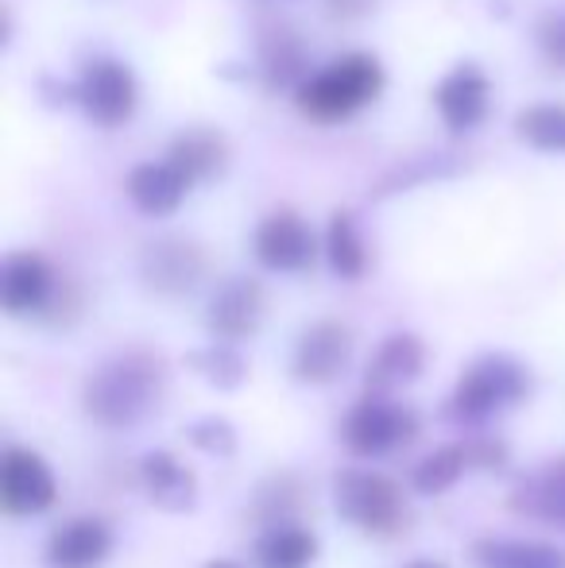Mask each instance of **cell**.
Here are the masks:
<instances>
[{"label": "cell", "mask_w": 565, "mask_h": 568, "mask_svg": "<svg viewBox=\"0 0 565 568\" xmlns=\"http://www.w3.org/2000/svg\"><path fill=\"white\" fill-rule=\"evenodd\" d=\"M167 364L159 352L129 348L98 364L82 383V410L105 429H132L163 403Z\"/></svg>", "instance_id": "1"}, {"label": "cell", "mask_w": 565, "mask_h": 568, "mask_svg": "<svg viewBox=\"0 0 565 568\" xmlns=\"http://www.w3.org/2000/svg\"><path fill=\"white\" fill-rule=\"evenodd\" d=\"M384 67L376 54L349 51L333 59L330 67L314 70L306 82L294 90V105L314 124H337V120L356 116L361 109L376 105L384 93Z\"/></svg>", "instance_id": "2"}, {"label": "cell", "mask_w": 565, "mask_h": 568, "mask_svg": "<svg viewBox=\"0 0 565 568\" xmlns=\"http://www.w3.org/2000/svg\"><path fill=\"white\" fill-rule=\"evenodd\" d=\"M531 383L535 379H531L527 364H519L515 356H504V352H492V356L473 359L461 372L442 414L450 422H457V426H481L492 414L519 406L531 395Z\"/></svg>", "instance_id": "3"}, {"label": "cell", "mask_w": 565, "mask_h": 568, "mask_svg": "<svg viewBox=\"0 0 565 568\" xmlns=\"http://www.w3.org/2000/svg\"><path fill=\"white\" fill-rule=\"evenodd\" d=\"M333 507L349 526L369 538H400L411 530V507L403 487L384 471L345 468L333 476Z\"/></svg>", "instance_id": "4"}, {"label": "cell", "mask_w": 565, "mask_h": 568, "mask_svg": "<svg viewBox=\"0 0 565 568\" xmlns=\"http://www.w3.org/2000/svg\"><path fill=\"white\" fill-rule=\"evenodd\" d=\"M423 429L415 406L395 403L392 395H364L353 410L341 418V445L353 456H392L400 449H407L411 442Z\"/></svg>", "instance_id": "5"}, {"label": "cell", "mask_w": 565, "mask_h": 568, "mask_svg": "<svg viewBox=\"0 0 565 568\" xmlns=\"http://www.w3.org/2000/svg\"><path fill=\"white\" fill-rule=\"evenodd\" d=\"M74 105L98 128H124L140 109V82L129 62L98 54L82 67L74 82Z\"/></svg>", "instance_id": "6"}, {"label": "cell", "mask_w": 565, "mask_h": 568, "mask_svg": "<svg viewBox=\"0 0 565 568\" xmlns=\"http://www.w3.org/2000/svg\"><path fill=\"white\" fill-rule=\"evenodd\" d=\"M353 329L337 317H322V322L306 325L294 341L291 352V375L306 387H330L345 375L349 359H353Z\"/></svg>", "instance_id": "7"}, {"label": "cell", "mask_w": 565, "mask_h": 568, "mask_svg": "<svg viewBox=\"0 0 565 568\" xmlns=\"http://www.w3.org/2000/svg\"><path fill=\"white\" fill-rule=\"evenodd\" d=\"M62 283L47 255L39 252H8L0 263V306L8 317H47L59 298Z\"/></svg>", "instance_id": "8"}, {"label": "cell", "mask_w": 565, "mask_h": 568, "mask_svg": "<svg viewBox=\"0 0 565 568\" xmlns=\"http://www.w3.org/2000/svg\"><path fill=\"white\" fill-rule=\"evenodd\" d=\"M205 275V252L186 236H159L140 252V283L159 298H182Z\"/></svg>", "instance_id": "9"}, {"label": "cell", "mask_w": 565, "mask_h": 568, "mask_svg": "<svg viewBox=\"0 0 565 568\" xmlns=\"http://www.w3.org/2000/svg\"><path fill=\"white\" fill-rule=\"evenodd\" d=\"M264 314H268L264 286L249 275H233L205 302V329H210L213 341L241 344L256 337L260 325H264Z\"/></svg>", "instance_id": "10"}, {"label": "cell", "mask_w": 565, "mask_h": 568, "mask_svg": "<svg viewBox=\"0 0 565 568\" xmlns=\"http://www.w3.org/2000/svg\"><path fill=\"white\" fill-rule=\"evenodd\" d=\"M59 499V484L54 471L36 449H20L12 445L0 456V507L12 518L43 515L51 503Z\"/></svg>", "instance_id": "11"}, {"label": "cell", "mask_w": 565, "mask_h": 568, "mask_svg": "<svg viewBox=\"0 0 565 568\" xmlns=\"http://www.w3.org/2000/svg\"><path fill=\"white\" fill-rule=\"evenodd\" d=\"M252 252H256L260 267L280 271V275H299L314 263L317 236L294 210H272L256 225Z\"/></svg>", "instance_id": "12"}, {"label": "cell", "mask_w": 565, "mask_h": 568, "mask_svg": "<svg viewBox=\"0 0 565 568\" xmlns=\"http://www.w3.org/2000/svg\"><path fill=\"white\" fill-rule=\"evenodd\" d=\"M488 105H492V82L473 62L453 67L434 90L437 116H442L445 128H453V132H473V128L488 116Z\"/></svg>", "instance_id": "13"}, {"label": "cell", "mask_w": 565, "mask_h": 568, "mask_svg": "<svg viewBox=\"0 0 565 568\" xmlns=\"http://www.w3.org/2000/svg\"><path fill=\"white\" fill-rule=\"evenodd\" d=\"M113 554V530L105 518H74L62 523L59 530L47 538L43 565L47 568H101Z\"/></svg>", "instance_id": "14"}, {"label": "cell", "mask_w": 565, "mask_h": 568, "mask_svg": "<svg viewBox=\"0 0 565 568\" xmlns=\"http://www.w3.org/2000/svg\"><path fill=\"white\" fill-rule=\"evenodd\" d=\"M507 507L519 518L554 526L565 534V453L546 460L543 468L527 471L507 495Z\"/></svg>", "instance_id": "15"}, {"label": "cell", "mask_w": 565, "mask_h": 568, "mask_svg": "<svg viewBox=\"0 0 565 568\" xmlns=\"http://www.w3.org/2000/svg\"><path fill=\"white\" fill-rule=\"evenodd\" d=\"M426 367V344L415 333H392L380 341L364 367V395H395L400 387L415 383Z\"/></svg>", "instance_id": "16"}, {"label": "cell", "mask_w": 565, "mask_h": 568, "mask_svg": "<svg viewBox=\"0 0 565 568\" xmlns=\"http://www.w3.org/2000/svg\"><path fill=\"white\" fill-rule=\"evenodd\" d=\"M140 487L148 495V503H155L159 510H171V515H186L198 503V476L194 468L179 460L167 449H151L137 468Z\"/></svg>", "instance_id": "17"}, {"label": "cell", "mask_w": 565, "mask_h": 568, "mask_svg": "<svg viewBox=\"0 0 565 568\" xmlns=\"http://www.w3.org/2000/svg\"><path fill=\"white\" fill-rule=\"evenodd\" d=\"M190 186L194 182L171 159H163V163H140L129 174V182H124V194H129V202L137 205L143 217H171L186 202Z\"/></svg>", "instance_id": "18"}, {"label": "cell", "mask_w": 565, "mask_h": 568, "mask_svg": "<svg viewBox=\"0 0 565 568\" xmlns=\"http://www.w3.org/2000/svg\"><path fill=\"white\" fill-rule=\"evenodd\" d=\"M167 159H171L190 182H210L229 166V140L218 128H186V132L171 140Z\"/></svg>", "instance_id": "19"}, {"label": "cell", "mask_w": 565, "mask_h": 568, "mask_svg": "<svg viewBox=\"0 0 565 568\" xmlns=\"http://www.w3.org/2000/svg\"><path fill=\"white\" fill-rule=\"evenodd\" d=\"M473 568H565V549L551 541H519V538H476L468 546Z\"/></svg>", "instance_id": "20"}, {"label": "cell", "mask_w": 565, "mask_h": 568, "mask_svg": "<svg viewBox=\"0 0 565 568\" xmlns=\"http://www.w3.org/2000/svg\"><path fill=\"white\" fill-rule=\"evenodd\" d=\"M252 561L256 568H310L317 561V538L299 523L268 526L252 546Z\"/></svg>", "instance_id": "21"}, {"label": "cell", "mask_w": 565, "mask_h": 568, "mask_svg": "<svg viewBox=\"0 0 565 568\" xmlns=\"http://www.w3.org/2000/svg\"><path fill=\"white\" fill-rule=\"evenodd\" d=\"M260 74H264L268 90H299L310 78L306 47L294 31H268L260 43Z\"/></svg>", "instance_id": "22"}, {"label": "cell", "mask_w": 565, "mask_h": 568, "mask_svg": "<svg viewBox=\"0 0 565 568\" xmlns=\"http://www.w3.org/2000/svg\"><path fill=\"white\" fill-rule=\"evenodd\" d=\"M325 260H330L333 275L349 278V283L369 271V244H364L356 217L349 210H337L325 225Z\"/></svg>", "instance_id": "23"}, {"label": "cell", "mask_w": 565, "mask_h": 568, "mask_svg": "<svg viewBox=\"0 0 565 568\" xmlns=\"http://www.w3.org/2000/svg\"><path fill=\"white\" fill-rule=\"evenodd\" d=\"M302 507H306V484L294 471H280V476H268L256 487V495L249 503V518L280 526V523H294Z\"/></svg>", "instance_id": "24"}, {"label": "cell", "mask_w": 565, "mask_h": 568, "mask_svg": "<svg viewBox=\"0 0 565 568\" xmlns=\"http://www.w3.org/2000/svg\"><path fill=\"white\" fill-rule=\"evenodd\" d=\"M186 367L194 375H202V379L218 390H236L249 379V364H244V356L236 352V344H229V341H213V344H205V348L186 352Z\"/></svg>", "instance_id": "25"}, {"label": "cell", "mask_w": 565, "mask_h": 568, "mask_svg": "<svg viewBox=\"0 0 565 568\" xmlns=\"http://www.w3.org/2000/svg\"><path fill=\"white\" fill-rule=\"evenodd\" d=\"M515 135L546 155H565V105H527L515 116Z\"/></svg>", "instance_id": "26"}, {"label": "cell", "mask_w": 565, "mask_h": 568, "mask_svg": "<svg viewBox=\"0 0 565 568\" xmlns=\"http://www.w3.org/2000/svg\"><path fill=\"white\" fill-rule=\"evenodd\" d=\"M461 471H468L465 445L461 442L442 445V449H434L415 464V471H411V487H415L418 495H445L461 479Z\"/></svg>", "instance_id": "27"}, {"label": "cell", "mask_w": 565, "mask_h": 568, "mask_svg": "<svg viewBox=\"0 0 565 568\" xmlns=\"http://www.w3.org/2000/svg\"><path fill=\"white\" fill-rule=\"evenodd\" d=\"M182 434H186V442L194 445L198 453H210V456L236 453V429L229 418H198V422H190Z\"/></svg>", "instance_id": "28"}, {"label": "cell", "mask_w": 565, "mask_h": 568, "mask_svg": "<svg viewBox=\"0 0 565 568\" xmlns=\"http://www.w3.org/2000/svg\"><path fill=\"white\" fill-rule=\"evenodd\" d=\"M465 445V460L473 471H504L507 468V442L504 437H492V434H476L468 437Z\"/></svg>", "instance_id": "29"}, {"label": "cell", "mask_w": 565, "mask_h": 568, "mask_svg": "<svg viewBox=\"0 0 565 568\" xmlns=\"http://www.w3.org/2000/svg\"><path fill=\"white\" fill-rule=\"evenodd\" d=\"M538 54L551 70L565 74V12H551L538 23Z\"/></svg>", "instance_id": "30"}, {"label": "cell", "mask_w": 565, "mask_h": 568, "mask_svg": "<svg viewBox=\"0 0 565 568\" xmlns=\"http://www.w3.org/2000/svg\"><path fill=\"white\" fill-rule=\"evenodd\" d=\"M376 4H380V0H322L325 16H330V20H337V23L364 20V16L376 12Z\"/></svg>", "instance_id": "31"}, {"label": "cell", "mask_w": 565, "mask_h": 568, "mask_svg": "<svg viewBox=\"0 0 565 568\" xmlns=\"http://www.w3.org/2000/svg\"><path fill=\"white\" fill-rule=\"evenodd\" d=\"M202 568H249V565H241L236 557H213V561H205Z\"/></svg>", "instance_id": "32"}, {"label": "cell", "mask_w": 565, "mask_h": 568, "mask_svg": "<svg viewBox=\"0 0 565 568\" xmlns=\"http://www.w3.org/2000/svg\"><path fill=\"white\" fill-rule=\"evenodd\" d=\"M403 568H445L442 561H430V557H423V561H411V565H403Z\"/></svg>", "instance_id": "33"}]
</instances>
